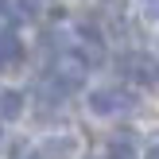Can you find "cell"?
Here are the masks:
<instances>
[{
  "label": "cell",
  "instance_id": "8",
  "mask_svg": "<svg viewBox=\"0 0 159 159\" xmlns=\"http://www.w3.org/2000/svg\"><path fill=\"white\" fill-rule=\"evenodd\" d=\"M12 159H39V155L27 152V148H12Z\"/></svg>",
  "mask_w": 159,
  "mask_h": 159
},
{
  "label": "cell",
  "instance_id": "7",
  "mask_svg": "<svg viewBox=\"0 0 159 159\" xmlns=\"http://www.w3.org/2000/svg\"><path fill=\"white\" fill-rule=\"evenodd\" d=\"M16 8H20L23 20H35V16H39V0H16Z\"/></svg>",
  "mask_w": 159,
  "mask_h": 159
},
{
  "label": "cell",
  "instance_id": "4",
  "mask_svg": "<svg viewBox=\"0 0 159 159\" xmlns=\"http://www.w3.org/2000/svg\"><path fill=\"white\" fill-rule=\"evenodd\" d=\"M20 58H23V43H20V35H16V31H0V70L20 66Z\"/></svg>",
  "mask_w": 159,
  "mask_h": 159
},
{
  "label": "cell",
  "instance_id": "1",
  "mask_svg": "<svg viewBox=\"0 0 159 159\" xmlns=\"http://www.w3.org/2000/svg\"><path fill=\"white\" fill-rule=\"evenodd\" d=\"M89 109L97 116H116V113H132L136 109V93L120 89V85H105V89L89 93Z\"/></svg>",
  "mask_w": 159,
  "mask_h": 159
},
{
  "label": "cell",
  "instance_id": "10",
  "mask_svg": "<svg viewBox=\"0 0 159 159\" xmlns=\"http://www.w3.org/2000/svg\"><path fill=\"white\" fill-rule=\"evenodd\" d=\"M4 12H8V0H0V16H4Z\"/></svg>",
  "mask_w": 159,
  "mask_h": 159
},
{
  "label": "cell",
  "instance_id": "3",
  "mask_svg": "<svg viewBox=\"0 0 159 159\" xmlns=\"http://www.w3.org/2000/svg\"><path fill=\"white\" fill-rule=\"evenodd\" d=\"M78 152V140L74 136H47L43 144H39V159H74Z\"/></svg>",
  "mask_w": 159,
  "mask_h": 159
},
{
  "label": "cell",
  "instance_id": "11",
  "mask_svg": "<svg viewBox=\"0 0 159 159\" xmlns=\"http://www.w3.org/2000/svg\"><path fill=\"white\" fill-rule=\"evenodd\" d=\"M0 140H4V136H0Z\"/></svg>",
  "mask_w": 159,
  "mask_h": 159
},
{
  "label": "cell",
  "instance_id": "5",
  "mask_svg": "<svg viewBox=\"0 0 159 159\" xmlns=\"http://www.w3.org/2000/svg\"><path fill=\"white\" fill-rule=\"evenodd\" d=\"M20 113H23V93L0 89V120H16Z\"/></svg>",
  "mask_w": 159,
  "mask_h": 159
},
{
  "label": "cell",
  "instance_id": "6",
  "mask_svg": "<svg viewBox=\"0 0 159 159\" xmlns=\"http://www.w3.org/2000/svg\"><path fill=\"white\" fill-rule=\"evenodd\" d=\"M105 159H136V148H132V140H128V136H116L113 144H109Z\"/></svg>",
  "mask_w": 159,
  "mask_h": 159
},
{
  "label": "cell",
  "instance_id": "2",
  "mask_svg": "<svg viewBox=\"0 0 159 159\" xmlns=\"http://www.w3.org/2000/svg\"><path fill=\"white\" fill-rule=\"evenodd\" d=\"M120 70H124V78H132V82H140V85H159V58H152V54H144V51L124 54Z\"/></svg>",
  "mask_w": 159,
  "mask_h": 159
},
{
  "label": "cell",
  "instance_id": "9",
  "mask_svg": "<svg viewBox=\"0 0 159 159\" xmlns=\"http://www.w3.org/2000/svg\"><path fill=\"white\" fill-rule=\"evenodd\" d=\"M144 159H159V140H155L152 148H148V155H144Z\"/></svg>",
  "mask_w": 159,
  "mask_h": 159
}]
</instances>
